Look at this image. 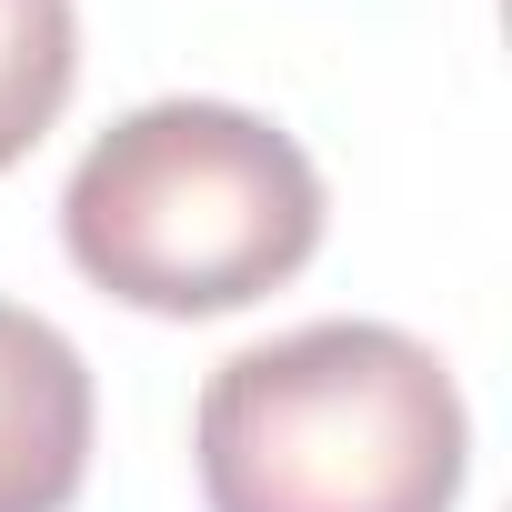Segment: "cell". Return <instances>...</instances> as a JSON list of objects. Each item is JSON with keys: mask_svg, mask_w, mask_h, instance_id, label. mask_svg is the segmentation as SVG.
I'll list each match as a JSON object with an SVG mask.
<instances>
[{"mask_svg": "<svg viewBox=\"0 0 512 512\" xmlns=\"http://www.w3.org/2000/svg\"><path fill=\"white\" fill-rule=\"evenodd\" d=\"M312 151L241 101H141L121 111L61 191L71 272L151 322L251 312L322 251Z\"/></svg>", "mask_w": 512, "mask_h": 512, "instance_id": "cell-2", "label": "cell"}, {"mask_svg": "<svg viewBox=\"0 0 512 512\" xmlns=\"http://www.w3.org/2000/svg\"><path fill=\"white\" fill-rule=\"evenodd\" d=\"M71 81H81V11L0 0V171L41 151V131L71 111Z\"/></svg>", "mask_w": 512, "mask_h": 512, "instance_id": "cell-4", "label": "cell"}, {"mask_svg": "<svg viewBox=\"0 0 512 512\" xmlns=\"http://www.w3.org/2000/svg\"><path fill=\"white\" fill-rule=\"evenodd\" d=\"M201 512H452L472 412L402 322H302L231 352L191 412Z\"/></svg>", "mask_w": 512, "mask_h": 512, "instance_id": "cell-1", "label": "cell"}, {"mask_svg": "<svg viewBox=\"0 0 512 512\" xmlns=\"http://www.w3.org/2000/svg\"><path fill=\"white\" fill-rule=\"evenodd\" d=\"M91 362L61 322L0 302V512H71L91 482Z\"/></svg>", "mask_w": 512, "mask_h": 512, "instance_id": "cell-3", "label": "cell"}]
</instances>
